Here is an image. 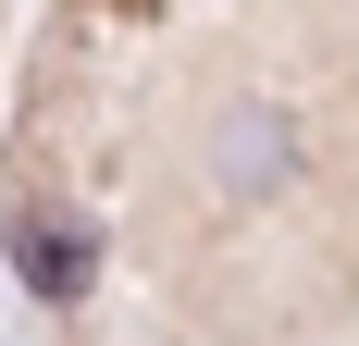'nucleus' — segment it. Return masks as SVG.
<instances>
[{
	"instance_id": "nucleus-1",
	"label": "nucleus",
	"mask_w": 359,
	"mask_h": 346,
	"mask_svg": "<svg viewBox=\"0 0 359 346\" xmlns=\"http://www.w3.org/2000/svg\"><path fill=\"white\" fill-rule=\"evenodd\" d=\"M13 272H25L37 297H87V272H100V235H87L74 210H37V223H13Z\"/></svg>"
}]
</instances>
